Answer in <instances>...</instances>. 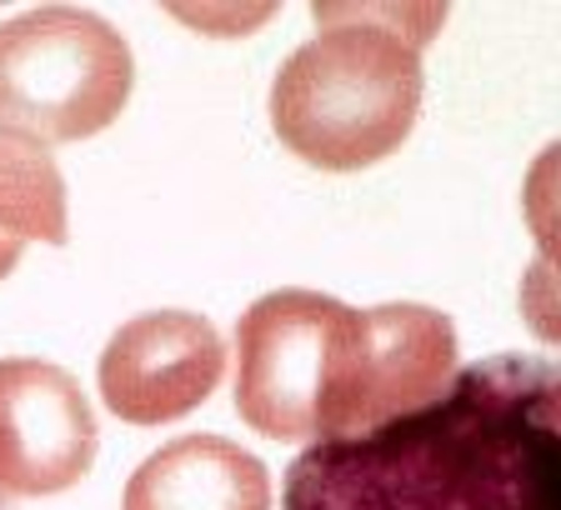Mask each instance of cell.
Masks as SVG:
<instances>
[{
    "instance_id": "cell-1",
    "label": "cell",
    "mask_w": 561,
    "mask_h": 510,
    "mask_svg": "<svg viewBox=\"0 0 561 510\" xmlns=\"http://www.w3.org/2000/svg\"><path fill=\"white\" fill-rule=\"evenodd\" d=\"M280 510H561L557 360L486 356L416 406L316 436Z\"/></svg>"
},
{
    "instance_id": "cell-2",
    "label": "cell",
    "mask_w": 561,
    "mask_h": 510,
    "mask_svg": "<svg viewBox=\"0 0 561 510\" xmlns=\"http://www.w3.org/2000/svg\"><path fill=\"white\" fill-rule=\"evenodd\" d=\"M130 50L101 15L41 11L0 25V120L5 130L76 140L116 116Z\"/></svg>"
},
{
    "instance_id": "cell-3",
    "label": "cell",
    "mask_w": 561,
    "mask_h": 510,
    "mask_svg": "<svg viewBox=\"0 0 561 510\" xmlns=\"http://www.w3.org/2000/svg\"><path fill=\"white\" fill-rule=\"evenodd\" d=\"M95 461V416L50 360H0V496H56Z\"/></svg>"
},
{
    "instance_id": "cell-4",
    "label": "cell",
    "mask_w": 561,
    "mask_h": 510,
    "mask_svg": "<svg viewBox=\"0 0 561 510\" xmlns=\"http://www.w3.org/2000/svg\"><path fill=\"white\" fill-rule=\"evenodd\" d=\"M126 510H271V480L241 445L186 436L130 476Z\"/></svg>"
},
{
    "instance_id": "cell-5",
    "label": "cell",
    "mask_w": 561,
    "mask_h": 510,
    "mask_svg": "<svg viewBox=\"0 0 561 510\" xmlns=\"http://www.w3.org/2000/svg\"><path fill=\"white\" fill-rule=\"evenodd\" d=\"M35 181L46 186V181H56L50 175V161L46 155H35L31 146H21V140L0 136V200H15L21 210H31L35 216ZM15 255H21V241L11 235V225L0 221V276L15 266Z\"/></svg>"
},
{
    "instance_id": "cell-6",
    "label": "cell",
    "mask_w": 561,
    "mask_h": 510,
    "mask_svg": "<svg viewBox=\"0 0 561 510\" xmlns=\"http://www.w3.org/2000/svg\"><path fill=\"white\" fill-rule=\"evenodd\" d=\"M0 510H15V506H11V500H5V496H0Z\"/></svg>"
}]
</instances>
